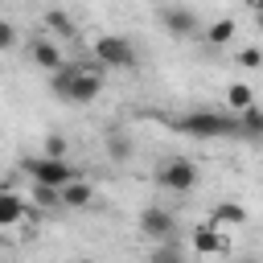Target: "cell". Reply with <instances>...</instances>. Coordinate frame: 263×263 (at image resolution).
<instances>
[{
	"label": "cell",
	"instance_id": "obj_1",
	"mask_svg": "<svg viewBox=\"0 0 263 263\" xmlns=\"http://www.w3.org/2000/svg\"><path fill=\"white\" fill-rule=\"evenodd\" d=\"M49 90H53L62 103L86 107V103H95L99 90H103V70H95V66H78V62H66L58 74H49Z\"/></svg>",
	"mask_w": 263,
	"mask_h": 263
},
{
	"label": "cell",
	"instance_id": "obj_2",
	"mask_svg": "<svg viewBox=\"0 0 263 263\" xmlns=\"http://www.w3.org/2000/svg\"><path fill=\"white\" fill-rule=\"evenodd\" d=\"M177 132L197 136V140H218V136H242L238 115H218V111H189L177 119Z\"/></svg>",
	"mask_w": 263,
	"mask_h": 263
},
{
	"label": "cell",
	"instance_id": "obj_3",
	"mask_svg": "<svg viewBox=\"0 0 263 263\" xmlns=\"http://www.w3.org/2000/svg\"><path fill=\"white\" fill-rule=\"evenodd\" d=\"M95 58L103 62V66H115V70H136V45L127 41V37H119V33H103V37H95Z\"/></svg>",
	"mask_w": 263,
	"mask_h": 263
},
{
	"label": "cell",
	"instance_id": "obj_4",
	"mask_svg": "<svg viewBox=\"0 0 263 263\" xmlns=\"http://www.w3.org/2000/svg\"><path fill=\"white\" fill-rule=\"evenodd\" d=\"M156 181L168 193H189V189H197V164L189 156H173V160H164L156 168Z\"/></svg>",
	"mask_w": 263,
	"mask_h": 263
},
{
	"label": "cell",
	"instance_id": "obj_5",
	"mask_svg": "<svg viewBox=\"0 0 263 263\" xmlns=\"http://www.w3.org/2000/svg\"><path fill=\"white\" fill-rule=\"evenodd\" d=\"M25 173H29L33 181H41V185H58V189H66L70 181H78L74 164H70V160H58V156H37V160H25Z\"/></svg>",
	"mask_w": 263,
	"mask_h": 263
},
{
	"label": "cell",
	"instance_id": "obj_6",
	"mask_svg": "<svg viewBox=\"0 0 263 263\" xmlns=\"http://www.w3.org/2000/svg\"><path fill=\"white\" fill-rule=\"evenodd\" d=\"M140 230H144V238H152V242H173L177 218H173L164 205H148V210L140 214Z\"/></svg>",
	"mask_w": 263,
	"mask_h": 263
},
{
	"label": "cell",
	"instance_id": "obj_7",
	"mask_svg": "<svg viewBox=\"0 0 263 263\" xmlns=\"http://www.w3.org/2000/svg\"><path fill=\"white\" fill-rule=\"evenodd\" d=\"M156 21H160V25H164V33H168V37H177V41L197 37V16H193L189 8H181V4H164V8L156 12Z\"/></svg>",
	"mask_w": 263,
	"mask_h": 263
},
{
	"label": "cell",
	"instance_id": "obj_8",
	"mask_svg": "<svg viewBox=\"0 0 263 263\" xmlns=\"http://www.w3.org/2000/svg\"><path fill=\"white\" fill-rule=\"evenodd\" d=\"M193 251H197V255H222V251H226L222 226H214V222L197 226V230H193Z\"/></svg>",
	"mask_w": 263,
	"mask_h": 263
},
{
	"label": "cell",
	"instance_id": "obj_9",
	"mask_svg": "<svg viewBox=\"0 0 263 263\" xmlns=\"http://www.w3.org/2000/svg\"><path fill=\"white\" fill-rule=\"evenodd\" d=\"M29 58H33V66H41V70H49V74L62 70V49H58L53 41H45V37H33Z\"/></svg>",
	"mask_w": 263,
	"mask_h": 263
},
{
	"label": "cell",
	"instance_id": "obj_10",
	"mask_svg": "<svg viewBox=\"0 0 263 263\" xmlns=\"http://www.w3.org/2000/svg\"><path fill=\"white\" fill-rule=\"evenodd\" d=\"M62 201H66V210H86V205L95 201L90 181H70V185L62 189Z\"/></svg>",
	"mask_w": 263,
	"mask_h": 263
},
{
	"label": "cell",
	"instance_id": "obj_11",
	"mask_svg": "<svg viewBox=\"0 0 263 263\" xmlns=\"http://www.w3.org/2000/svg\"><path fill=\"white\" fill-rule=\"evenodd\" d=\"M210 222H214V226H242V222H247V210H242L238 201H218V205L210 210Z\"/></svg>",
	"mask_w": 263,
	"mask_h": 263
},
{
	"label": "cell",
	"instance_id": "obj_12",
	"mask_svg": "<svg viewBox=\"0 0 263 263\" xmlns=\"http://www.w3.org/2000/svg\"><path fill=\"white\" fill-rule=\"evenodd\" d=\"M107 152H111V160H132V152H136V144H132V132H123V127H111V132H107Z\"/></svg>",
	"mask_w": 263,
	"mask_h": 263
},
{
	"label": "cell",
	"instance_id": "obj_13",
	"mask_svg": "<svg viewBox=\"0 0 263 263\" xmlns=\"http://www.w3.org/2000/svg\"><path fill=\"white\" fill-rule=\"evenodd\" d=\"M226 103H230V111L242 115V111L255 107V90H251L247 82H230V86H226Z\"/></svg>",
	"mask_w": 263,
	"mask_h": 263
},
{
	"label": "cell",
	"instance_id": "obj_14",
	"mask_svg": "<svg viewBox=\"0 0 263 263\" xmlns=\"http://www.w3.org/2000/svg\"><path fill=\"white\" fill-rule=\"evenodd\" d=\"M21 218H25V201H21L16 193H4V197H0V226L8 230V226H16Z\"/></svg>",
	"mask_w": 263,
	"mask_h": 263
},
{
	"label": "cell",
	"instance_id": "obj_15",
	"mask_svg": "<svg viewBox=\"0 0 263 263\" xmlns=\"http://www.w3.org/2000/svg\"><path fill=\"white\" fill-rule=\"evenodd\" d=\"M45 25H49L58 37H74V33H78L74 16H70V12H62V8H49V12H45Z\"/></svg>",
	"mask_w": 263,
	"mask_h": 263
},
{
	"label": "cell",
	"instance_id": "obj_16",
	"mask_svg": "<svg viewBox=\"0 0 263 263\" xmlns=\"http://www.w3.org/2000/svg\"><path fill=\"white\" fill-rule=\"evenodd\" d=\"M33 201H37L41 210H58V205H66V201H62V189H58V185H41V181H33Z\"/></svg>",
	"mask_w": 263,
	"mask_h": 263
},
{
	"label": "cell",
	"instance_id": "obj_17",
	"mask_svg": "<svg viewBox=\"0 0 263 263\" xmlns=\"http://www.w3.org/2000/svg\"><path fill=\"white\" fill-rule=\"evenodd\" d=\"M230 37H234V21H230V16H222V21H214V25L205 29V41H210V45H230Z\"/></svg>",
	"mask_w": 263,
	"mask_h": 263
},
{
	"label": "cell",
	"instance_id": "obj_18",
	"mask_svg": "<svg viewBox=\"0 0 263 263\" xmlns=\"http://www.w3.org/2000/svg\"><path fill=\"white\" fill-rule=\"evenodd\" d=\"M238 132L242 136H263V107H251L238 115Z\"/></svg>",
	"mask_w": 263,
	"mask_h": 263
},
{
	"label": "cell",
	"instance_id": "obj_19",
	"mask_svg": "<svg viewBox=\"0 0 263 263\" xmlns=\"http://www.w3.org/2000/svg\"><path fill=\"white\" fill-rule=\"evenodd\" d=\"M148 263H185V255L177 251V242H156L152 255H148Z\"/></svg>",
	"mask_w": 263,
	"mask_h": 263
},
{
	"label": "cell",
	"instance_id": "obj_20",
	"mask_svg": "<svg viewBox=\"0 0 263 263\" xmlns=\"http://www.w3.org/2000/svg\"><path fill=\"white\" fill-rule=\"evenodd\" d=\"M66 152H70V144H66V136H58V132H49V136H45V156H58V160H66Z\"/></svg>",
	"mask_w": 263,
	"mask_h": 263
},
{
	"label": "cell",
	"instance_id": "obj_21",
	"mask_svg": "<svg viewBox=\"0 0 263 263\" xmlns=\"http://www.w3.org/2000/svg\"><path fill=\"white\" fill-rule=\"evenodd\" d=\"M238 66H247V70H263V49H238V58H234Z\"/></svg>",
	"mask_w": 263,
	"mask_h": 263
},
{
	"label": "cell",
	"instance_id": "obj_22",
	"mask_svg": "<svg viewBox=\"0 0 263 263\" xmlns=\"http://www.w3.org/2000/svg\"><path fill=\"white\" fill-rule=\"evenodd\" d=\"M12 45H16V29L8 21H0V49H12Z\"/></svg>",
	"mask_w": 263,
	"mask_h": 263
},
{
	"label": "cell",
	"instance_id": "obj_23",
	"mask_svg": "<svg viewBox=\"0 0 263 263\" xmlns=\"http://www.w3.org/2000/svg\"><path fill=\"white\" fill-rule=\"evenodd\" d=\"M234 263H263V259H255V255H247V259H234Z\"/></svg>",
	"mask_w": 263,
	"mask_h": 263
},
{
	"label": "cell",
	"instance_id": "obj_24",
	"mask_svg": "<svg viewBox=\"0 0 263 263\" xmlns=\"http://www.w3.org/2000/svg\"><path fill=\"white\" fill-rule=\"evenodd\" d=\"M251 4H255V12H263V0H251Z\"/></svg>",
	"mask_w": 263,
	"mask_h": 263
},
{
	"label": "cell",
	"instance_id": "obj_25",
	"mask_svg": "<svg viewBox=\"0 0 263 263\" xmlns=\"http://www.w3.org/2000/svg\"><path fill=\"white\" fill-rule=\"evenodd\" d=\"M255 21H259V29H263V12H255Z\"/></svg>",
	"mask_w": 263,
	"mask_h": 263
},
{
	"label": "cell",
	"instance_id": "obj_26",
	"mask_svg": "<svg viewBox=\"0 0 263 263\" xmlns=\"http://www.w3.org/2000/svg\"><path fill=\"white\" fill-rule=\"evenodd\" d=\"M78 263H90V259H78Z\"/></svg>",
	"mask_w": 263,
	"mask_h": 263
}]
</instances>
